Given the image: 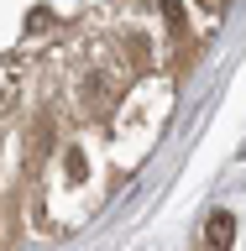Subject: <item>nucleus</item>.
I'll use <instances>...</instances> for the list:
<instances>
[{
	"mask_svg": "<svg viewBox=\"0 0 246 251\" xmlns=\"http://www.w3.org/2000/svg\"><path fill=\"white\" fill-rule=\"evenodd\" d=\"M163 16H168L173 31H184V5H178V0H163Z\"/></svg>",
	"mask_w": 246,
	"mask_h": 251,
	"instance_id": "obj_2",
	"label": "nucleus"
},
{
	"mask_svg": "<svg viewBox=\"0 0 246 251\" xmlns=\"http://www.w3.org/2000/svg\"><path fill=\"white\" fill-rule=\"evenodd\" d=\"M231 241H236V215L231 209H210V220L199 225L194 251H231Z\"/></svg>",
	"mask_w": 246,
	"mask_h": 251,
	"instance_id": "obj_1",
	"label": "nucleus"
}]
</instances>
